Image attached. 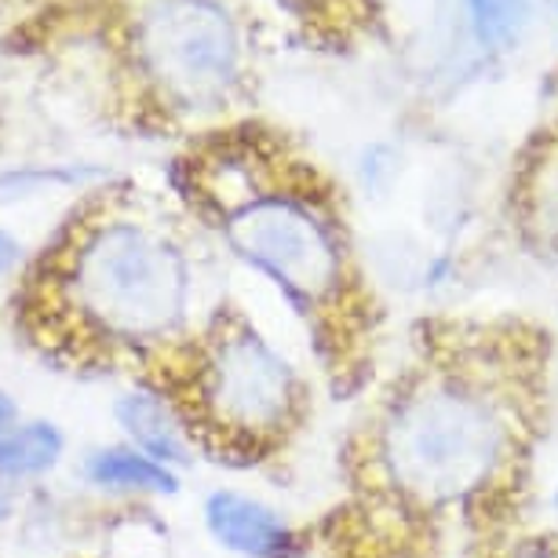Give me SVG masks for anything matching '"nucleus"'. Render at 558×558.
<instances>
[{
	"label": "nucleus",
	"mask_w": 558,
	"mask_h": 558,
	"mask_svg": "<svg viewBox=\"0 0 558 558\" xmlns=\"http://www.w3.org/2000/svg\"><path fill=\"white\" fill-rule=\"evenodd\" d=\"M525 409L514 380L475 354L446 357L398 387L376 416L368 471L416 514L486 504L522 460Z\"/></svg>",
	"instance_id": "obj_1"
},
{
	"label": "nucleus",
	"mask_w": 558,
	"mask_h": 558,
	"mask_svg": "<svg viewBox=\"0 0 558 558\" xmlns=\"http://www.w3.org/2000/svg\"><path fill=\"white\" fill-rule=\"evenodd\" d=\"M73 296L102 336L154 343L183 322L191 274L172 241L135 223H110L73 263Z\"/></svg>",
	"instance_id": "obj_2"
},
{
	"label": "nucleus",
	"mask_w": 558,
	"mask_h": 558,
	"mask_svg": "<svg viewBox=\"0 0 558 558\" xmlns=\"http://www.w3.org/2000/svg\"><path fill=\"white\" fill-rule=\"evenodd\" d=\"M194 391L208 424L241 446H267L303 413L300 368L245 325L205 347Z\"/></svg>",
	"instance_id": "obj_3"
},
{
	"label": "nucleus",
	"mask_w": 558,
	"mask_h": 558,
	"mask_svg": "<svg viewBox=\"0 0 558 558\" xmlns=\"http://www.w3.org/2000/svg\"><path fill=\"white\" fill-rule=\"evenodd\" d=\"M227 241L303 314H325L343 296L347 267L340 238L300 197H248L227 216Z\"/></svg>",
	"instance_id": "obj_4"
},
{
	"label": "nucleus",
	"mask_w": 558,
	"mask_h": 558,
	"mask_svg": "<svg viewBox=\"0 0 558 558\" xmlns=\"http://www.w3.org/2000/svg\"><path fill=\"white\" fill-rule=\"evenodd\" d=\"M143 56L183 107H213L234 84L238 37L208 0H161L143 23Z\"/></svg>",
	"instance_id": "obj_5"
},
{
	"label": "nucleus",
	"mask_w": 558,
	"mask_h": 558,
	"mask_svg": "<svg viewBox=\"0 0 558 558\" xmlns=\"http://www.w3.org/2000/svg\"><path fill=\"white\" fill-rule=\"evenodd\" d=\"M205 525L213 541L241 558H289L296 533L270 504L234 489H219L205 500Z\"/></svg>",
	"instance_id": "obj_6"
},
{
	"label": "nucleus",
	"mask_w": 558,
	"mask_h": 558,
	"mask_svg": "<svg viewBox=\"0 0 558 558\" xmlns=\"http://www.w3.org/2000/svg\"><path fill=\"white\" fill-rule=\"evenodd\" d=\"M118 424L124 435L132 438V449L146 452L150 460L165 463V468H179L186 463V435L179 424L175 409L154 391H132L118 402Z\"/></svg>",
	"instance_id": "obj_7"
},
{
	"label": "nucleus",
	"mask_w": 558,
	"mask_h": 558,
	"mask_svg": "<svg viewBox=\"0 0 558 558\" xmlns=\"http://www.w3.org/2000/svg\"><path fill=\"white\" fill-rule=\"evenodd\" d=\"M88 478L110 489H143V493H175L179 475L165 463L150 460L140 449H102L88 460Z\"/></svg>",
	"instance_id": "obj_8"
},
{
	"label": "nucleus",
	"mask_w": 558,
	"mask_h": 558,
	"mask_svg": "<svg viewBox=\"0 0 558 558\" xmlns=\"http://www.w3.org/2000/svg\"><path fill=\"white\" fill-rule=\"evenodd\" d=\"M62 452V435L51 424H29L0 438V471L4 475H40Z\"/></svg>",
	"instance_id": "obj_9"
},
{
	"label": "nucleus",
	"mask_w": 558,
	"mask_h": 558,
	"mask_svg": "<svg viewBox=\"0 0 558 558\" xmlns=\"http://www.w3.org/2000/svg\"><path fill=\"white\" fill-rule=\"evenodd\" d=\"M468 8L478 40L489 48H508L522 34L525 15H530L525 0H468Z\"/></svg>",
	"instance_id": "obj_10"
},
{
	"label": "nucleus",
	"mask_w": 558,
	"mask_h": 558,
	"mask_svg": "<svg viewBox=\"0 0 558 558\" xmlns=\"http://www.w3.org/2000/svg\"><path fill=\"white\" fill-rule=\"evenodd\" d=\"M530 216H533V227L541 230V238L558 245V157L547 161L533 179Z\"/></svg>",
	"instance_id": "obj_11"
},
{
	"label": "nucleus",
	"mask_w": 558,
	"mask_h": 558,
	"mask_svg": "<svg viewBox=\"0 0 558 558\" xmlns=\"http://www.w3.org/2000/svg\"><path fill=\"white\" fill-rule=\"evenodd\" d=\"M15 259H19V245H15V238L0 230V274H4L8 267H15Z\"/></svg>",
	"instance_id": "obj_12"
},
{
	"label": "nucleus",
	"mask_w": 558,
	"mask_h": 558,
	"mask_svg": "<svg viewBox=\"0 0 558 558\" xmlns=\"http://www.w3.org/2000/svg\"><path fill=\"white\" fill-rule=\"evenodd\" d=\"M12 420H15V405L8 402L4 395H0V427H4V424H12Z\"/></svg>",
	"instance_id": "obj_13"
},
{
	"label": "nucleus",
	"mask_w": 558,
	"mask_h": 558,
	"mask_svg": "<svg viewBox=\"0 0 558 558\" xmlns=\"http://www.w3.org/2000/svg\"><path fill=\"white\" fill-rule=\"evenodd\" d=\"M551 508H555V514H558V478H555V489H551Z\"/></svg>",
	"instance_id": "obj_14"
},
{
	"label": "nucleus",
	"mask_w": 558,
	"mask_h": 558,
	"mask_svg": "<svg viewBox=\"0 0 558 558\" xmlns=\"http://www.w3.org/2000/svg\"><path fill=\"white\" fill-rule=\"evenodd\" d=\"M533 558H558V555H533Z\"/></svg>",
	"instance_id": "obj_15"
}]
</instances>
